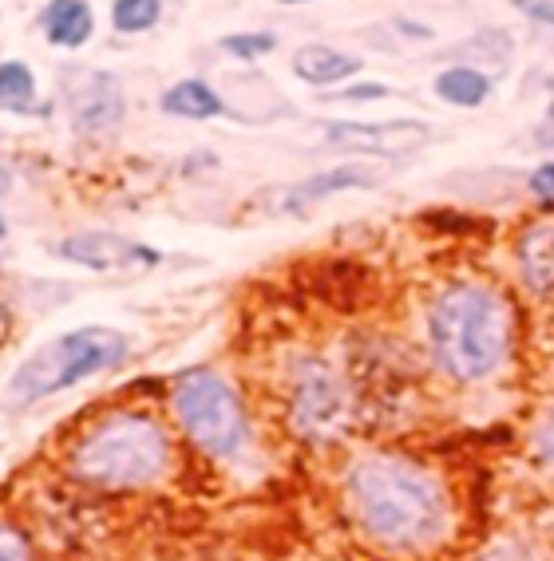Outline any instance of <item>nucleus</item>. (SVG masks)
Masks as SVG:
<instances>
[{"mask_svg":"<svg viewBox=\"0 0 554 561\" xmlns=\"http://www.w3.org/2000/svg\"><path fill=\"white\" fill-rule=\"evenodd\" d=\"M344 511L364 541L388 553H420L448 538L452 502L428 467L396 451H364L344 467Z\"/></svg>","mask_w":554,"mask_h":561,"instance_id":"obj_1","label":"nucleus"},{"mask_svg":"<svg viewBox=\"0 0 554 561\" xmlns=\"http://www.w3.org/2000/svg\"><path fill=\"white\" fill-rule=\"evenodd\" d=\"M174 471L171 427L147 408H111L64 447V474L95 494L151 491Z\"/></svg>","mask_w":554,"mask_h":561,"instance_id":"obj_2","label":"nucleus"},{"mask_svg":"<svg viewBox=\"0 0 554 561\" xmlns=\"http://www.w3.org/2000/svg\"><path fill=\"white\" fill-rule=\"evenodd\" d=\"M515 348V309L487 280H448L428 305V352L452 383H484Z\"/></svg>","mask_w":554,"mask_h":561,"instance_id":"obj_3","label":"nucleus"},{"mask_svg":"<svg viewBox=\"0 0 554 561\" xmlns=\"http://www.w3.org/2000/svg\"><path fill=\"white\" fill-rule=\"evenodd\" d=\"M171 415L179 423L182 439L191 443L194 451L206 455V459L238 462L250 451V411H246V400L238 396V388L222 371H179L171 383Z\"/></svg>","mask_w":554,"mask_h":561,"instance_id":"obj_4","label":"nucleus"},{"mask_svg":"<svg viewBox=\"0 0 554 561\" xmlns=\"http://www.w3.org/2000/svg\"><path fill=\"white\" fill-rule=\"evenodd\" d=\"M127 356H132V341L120 329L83 324L24 356L9 376V396L16 403H44L60 391L80 388L91 376L115 371Z\"/></svg>","mask_w":554,"mask_h":561,"instance_id":"obj_5","label":"nucleus"},{"mask_svg":"<svg viewBox=\"0 0 554 561\" xmlns=\"http://www.w3.org/2000/svg\"><path fill=\"white\" fill-rule=\"evenodd\" d=\"M353 391L321 356H302L285 380V423L302 443L325 447L353 427Z\"/></svg>","mask_w":554,"mask_h":561,"instance_id":"obj_6","label":"nucleus"},{"mask_svg":"<svg viewBox=\"0 0 554 561\" xmlns=\"http://www.w3.org/2000/svg\"><path fill=\"white\" fill-rule=\"evenodd\" d=\"M64 100H68L71 130L76 135H108L123 123V88L108 71L71 68L64 76Z\"/></svg>","mask_w":554,"mask_h":561,"instance_id":"obj_7","label":"nucleus"},{"mask_svg":"<svg viewBox=\"0 0 554 561\" xmlns=\"http://www.w3.org/2000/svg\"><path fill=\"white\" fill-rule=\"evenodd\" d=\"M64 261L71 265H83V270L95 273H123V270H151L159 265L162 253L143 245V241L123 238V233H108V230H83V233H68V238L56 245Z\"/></svg>","mask_w":554,"mask_h":561,"instance_id":"obj_8","label":"nucleus"},{"mask_svg":"<svg viewBox=\"0 0 554 561\" xmlns=\"http://www.w3.org/2000/svg\"><path fill=\"white\" fill-rule=\"evenodd\" d=\"M325 139L332 147H349L364 154H412L432 139V130L416 119H388V123H329Z\"/></svg>","mask_w":554,"mask_h":561,"instance_id":"obj_9","label":"nucleus"},{"mask_svg":"<svg viewBox=\"0 0 554 561\" xmlns=\"http://www.w3.org/2000/svg\"><path fill=\"white\" fill-rule=\"evenodd\" d=\"M376 182H381V171H376L373 162H341V167H332V171L309 174V179L293 182L282 198V210L302 218V214H309L317 202L332 198V194L369 191V186H376Z\"/></svg>","mask_w":554,"mask_h":561,"instance_id":"obj_10","label":"nucleus"},{"mask_svg":"<svg viewBox=\"0 0 554 561\" xmlns=\"http://www.w3.org/2000/svg\"><path fill=\"white\" fill-rule=\"evenodd\" d=\"M515 261H519V273L531 285L534 293H551L554 289V218L531 221L519 241H515Z\"/></svg>","mask_w":554,"mask_h":561,"instance_id":"obj_11","label":"nucleus"},{"mask_svg":"<svg viewBox=\"0 0 554 561\" xmlns=\"http://www.w3.org/2000/svg\"><path fill=\"white\" fill-rule=\"evenodd\" d=\"M361 64L364 60H357L349 51L329 48V44H305V48L293 51V76L313 83V88H332V83L349 80V76L361 71Z\"/></svg>","mask_w":554,"mask_h":561,"instance_id":"obj_12","label":"nucleus"},{"mask_svg":"<svg viewBox=\"0 0 554 561\" xmlns=\"http://www.w3.org/2000/svg\"><path fill=\"white\" fill-rule=\"evenodd\" d=\"M159 107L167 111V115H174V119H191V123H206V119L226 115L222 95L202 80H179L174 88H167L162 91Z\"/></svg>","mask_w":554,"mask_h":561,"instance_id":"obj_13","label":"nucleus"},{"mask_svg":"<svg viewBox=\"0 0 554 561\" xmlns=\"http://www.w3.org/2000/svg\"><path fill=\"white\" fill-rule=\"evenodd\" d=\"M41 28L56 48H80L95 28V16L83 0H52L41 16Z\"/></svg>","mask_w":554,"mask_h":561,"instance_id":"obj_14","label":"nucleus"},{"mask_svg":"<svg viewBox=\"0 0 554 561\" xmlns=\"http://www.w3.org/2000/svg\"><path fill=\"white\" fill-rule=\"evenodd\" d=\"M436 100L448 103V107H484L487 95H491V80H487L479 68H467V64H455V68H443L432 80Z\"/></svg>","mask_w":554,"mask_h":561,"instance_id":"obj_15","label":"nucleus"},{"mask_svg":"<svg viewBox=\"0 0 554 561\" xmlns=\"http://www.w3.org/2000/svg\"><path fill=\"white\" fill-rule=\"evenodd\" d=\"M32 103H36V76L21 60L0 64V107L32 115Z\"/></svg>","mask_w":554,"mask_h":561,"instance_id":"obj_16","label":"nucleus"},{"mask_svg":"<svg viewBox=\"0 0 554 561\" xmlns=\"http://www.w3.org/2000/svg\"><path fill=\"white\" fill-rule=\"evenodd\" d=\"M162 16V0H115L111 4V21L120 32H147Z\"/></svg>","mask_w":554,"mask_h":561,"instance_id":"obj_17","label":"nucleus"},{"mask_svg":"<svg viewBox=\"0 0 554 561\" xmlns=\"http://www.w3.org/2000/svg\"><path fill=\"white\" fill-rule=\"evenodd\" d=\"M0 561H36V541L29 526L0 514Z\"/></svg>","mask_w":554,"mask_h":561,"instance_id":"obj_18","label":"nucleus"},{"mask_svg":"<svg viewBox=\"0 0 554 561\" xmlns=\"http://www.w3.org/2000/svg\"><path fill=\"white\" fill-rule=\"evenodd\" d=\"M273 48H278L273 32H234V36H222V51H230L234 60H262L265 51Z\"/></svg>","mask_w":554,"mask_h":561,"instance_id":"obj_19","label":"nucleus"},{"mask_svg":"<svg viewBox=\"0 0 554 561\" xmlns=\"http://www.w3.org/2000/svg\"><path fill=\"white\" fill-rule=\"evenodd\" d=\"M531 447H534V459L554 474V408L543 411V420H539V427L531 435Z\"/></svg>","mask_w":554,"mask_h":561,"instance_id":"obj_20","label":"nucleus"},{"mask_svg":"<svg viewBox=\"0 0 554 561\" xmlns=\"http://www.w3.org/2000/svg\"><path fill=\"white\" fill-rule=\"evenodd\" d=\"M527 191H531L539 202H546V206H554V159L534 167L531 179H527Z\"/></svg>","mask_w":554,"mask_h":561,"instance_id":"obj_21","label":"nucleus"},{"mask_svg":"<svg viewBox=\"0 0 554 561\" xmlns=\"http://www.w3.org/2000/svg\"><path fill=\"white\" fill-rule=\"evenodd\" d=\"M515 9L523 12L527 21L539 24V28L554 32V0H511Z\"/></svg>","mask_w":554,"mask_h":561,"instance_id":"obj_22","label":"nucleus"},{"mask_svg":"<svg viewBox=\"0 0 554 561\" xmlns=\"http://www.w3.org/2000/svg\"><path fill=\"white\" fill-rule=\"evenodd\" d=\"M393 91L384 88V83H353V88L344 91H332V100H388Z\"/></svg>","mask_w":554,"mask_h":561,"instance_id":"obj_23","label":"nucleus"},{"mask_svg":"<svg viewBox=\"0 0 554 561\" xmlns=\"http://www.w3.org/2000/svg\"><path fill=\"white\" fill-rule=\"evenodd\" d=\"M9 336H12V309L4 301H0V348L9 344Z\"/></svg>","mask_w":554,"mask_h":561,"instance_id":"obj_24","label":"nucleus"},{"mask_svg":"<svg viewBox=\"0 0 554 561\" xmlns=\"http://www.w3.org/2000/svg\"><path fill=\"white\" fill-rule=\"evenodd\" d=\"M534 142H539V147H546V151H554V127L539 130V135H534Z\"/></svg>","mask_w":554,"mask_h":561,"instance_id":"obj_25","label":"nucleus"},{"mask_svg":"<svg viewBox=\"0 0 554 561\" xmlns=\"http://www.w3.org/2000/svg\"><path fill=\"white\" fill-rule=\"evenodd\" d=\"M9 182H12V174H9V171H0V194L9 191Z\"/></svg>","mask_w":554,"mask_h":561,"instance_id":"obj_26","label":"nucleus"},{"mask_svg":"<svg viewBox=\"0 0 554 561\" xmlns=\"http://www.w3.org/2000/svg\"><path fill=\"white\" fill-rule=\"evenodd\" d=\"M278 4H309V0H278Z\"/></svg>","mask_w":554,"mask_h":561,"instance_id":"obj_27","label":"nucleus"},{"mask_svg":"<svg viewBox=\"0 0 554 561\" xmlns=\"http://www.w3.org/2000/svg\"><path fill=\"white\" fill-rule=\"evenodd\" d=\"M4 233H9V226H4V214H0V238H4Z\"/></svg>","mask_w":554,"mask_h":561,"instance_id":"obj_28","label":"nucleus"},{"mask_svg":"<svg viewBox=\"0 0 554 561\" xmlns=\"http://www.w3.org/2000/svg\"><path fill=\"white\" fill-rule=\"evenodd\" d=\"M546 91H551V95H554V76H551V80H546Z\"/></svg>","mask_w":554,"mask_h":561,"instance_id":"obj_29","label":"nucleus"}]
</instances>
